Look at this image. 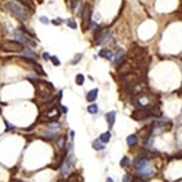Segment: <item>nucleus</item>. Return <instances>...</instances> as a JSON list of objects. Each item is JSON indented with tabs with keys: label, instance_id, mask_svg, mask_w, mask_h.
Listing matches in <instances>:
<instances>
[{
	"label": "nucleus",
	"instance_id": "nucleus-13",
	"mask_svg": "<svg viewBox=\"0 0 182 182\" xmlns=\"http://www.w3.org/2000/svg\"><path fill=\"white\" fill-rule=\"evenodd\" d=\"M124 58H125V52H124V50H119L118 51V54L115 55V60H114V63L115 64H120V62H123L124 61Z\"/></svg>",
	"mask_w": 182,
	"mask_h": 182
},
{
	"label": "nucleus",
	"instance_id": "nucleus-10",
	"mask_svg": "<svg viewBox=\"0 0 182 182\" xmlns=\"http://www.w3.org/2000/svg\"><path fill=\"white\" fill-rule=\"evenodd\" d=\"M146 166H148V160H147L146 158L140 157V158H137V159L135 160V168H136L137 171H140V170H142V169H144Z\"/></svg>",
	"mask_w": 182,
	"mask_h": 182
},
{
	"label": "nucleus",
	"instance_id": "nucleus-19",
	"mask_svg": "<svg viewBox=\"0 0 182 182\" xmlns=\"http://www.w3.org/2000/svg\"><path fill=\"white\" fill-rule=\"evenodd\" d=\"M87 112L91 113V114H96V113L98 112V106L97 104H95V103L87 106Z\"/></svg>",
	"mask_w": 182,
	"mask_h": 182
},
{
	"label": "nucleus",
	"instance_id": "nucleus-21",
	"mask_svg": "<svg viewBox=\"0 0 182 182\" xmlns=\"http://www.w3.org/2000/svg\"><path fill=\"white\" fill-rule=\"evenodd\" d=\"M129 164H130V159H129L127 157H123L122 160H120V166H122V168H125Z\"/></svg>",
	"mask_w": 182,
	"mask_h": 182
},
{
	"label": "nucleus",
	"instance_id": "nucleus-8",
	"mask_svg": "<svg viewBox=\"0 0 182 182\" xmlns=\"http://www.w3.org/2000/svg\"><path fill=\"white\" fill-rule=\"evenodd\" d=\"M108 35H109V32H108V29H98V33L97 35H96V45H101V44H103V42H107V38H108Z\"/></svg>",
	"mask_w": 182,
	"mask_h": 182
},
{
	"label": "nucleus",
	"instance_id": "nucleus-18",
	"mask_svg": "<svg viewBox=\"0 0 182 182\" xmlns=\"http://www.w3.org/2000/svg\"><path fill=\"white\" fill-rule=\"evenodd\" d=\"M92 147L95 148V149H97V151H102V149H104V146H103V142H101L100 141H94V143H92Z\"/></svg>",
	"mask_w": 182,
	"mask_h": 182
},
{
	"label": "nucleus",
	"instance_id": "nucleus-2",
	"mask_svg": "<svg viewBox=\"0 0 182 182\" xmlns=\"http://www.w3.org/2000/svg\"><path fill=\"white\" fill-rule=\"evenodd\" d=\"M37 83H38V96H39V98L51 96V92L54 91L52 85L46 83V82H40V80H37Z\"/></svg>",
	"mask_w": 182,
	"mask_h": 182
},
{
	"label": "nucleus",
	"instance_id": "nucleus-29",
	"mask_svg": "<svg viewBox=\"0 0 182 182\" xmlns=\"http://www.w3.org/2000/svg\"><path fill=\"white\" fill-rule=\"evenodd\" d=\"M20 2H21V4H23V5H24V6H27V7H28V6H30V5H32V2H30V0H20Z\"/></svg>",
	"mask_w": 182,
	"mask_h": 182
},
{
	"label": "nucleus",
	"instance_id": "nucleus-4",
	"mask_svg": "<svg viewBox=\"0 0 182 182\" xmlns=\"http://www.w3.org/2000/svg\"><path fill=\"white\" fill-rule=\"evenodd\" d=\"M91 14H92V9L90 4H86L83 10H82V16H83V27L85 29L87 28L91 23Z\"/></svg>",
	"mask_w": 182,
	"mask_h": 182
},
{
	"label": "nucleus",
	"instance_id": "nucleus-24",
	"mask_svg": "<svg viewBox=\"0 0 182 182\" xmlns=\"http://www.w3.org/2000/svg\"><path fill=\"white\" fill-rule=\"evenodd\" d=\"M82 57H83V54H78V55H75L74 60L72 61V64H77L78 62H80V61H82Z\"/></svg>",
	"mask_w": 182,
	"mask_h": 182
},
{
	"label": "nucleus",
	"instance_id": "nucleus-15",
	"mask_svg": "<svg viewBox=\"0 0 182 182\" xmlns=\"http://www.w3.org/2000/svg\"><path fill=\"white\" fill-rule=\"evenodd\" d=\"M151 175H152V169L149 166H146L144 169L139 171V176H141V177H149Z\"/></svg>",
	"mask_w": 182,
	"mask_h": 182
},
{
	"label": "nucleus",
	"instance_id": "nucleus-36",
	"mask_svg": "<svg viewBox=\"0 0 182 182\" xmlns=\"http://www.w3.org/2000/svg\"><path fill=\"white\" fill-rule=\"evenodd\" d=\"M106 182H114V181H113V180L111 179V177H108V179H107V181H106Z\"/></svg>",
	"mask_w": 182,
	"mask_h": 182
},
{
	"label": "nucleus",
	"instance_id": "nucleus-1",
	"mask_svg": "<svg viewBox=\"0 0 182 182\" xmlns=\"http://www.w3.org/2000/svg\"><path fill=\"white\" fill-rule=\"evenodd\" d=\"M6 6H7L9 11L12 12V14H14L16 17H18L20 20H22V21H27V20L29 18L30 12H29L28 7L24 6L23 4L17 2V1H9V2L6 4Z\"/></svg>",
	"mask_w": 182,
	"mask_h": 182
},
{
	"label": "nucleus",
	"instance_id": "nucleus-5",
	"mask_svg": "<svg viewBox=\"0 0 182 182\" xmlns=\"http://www.w3.org/2000/svg\"><path fill=\"white\" fill-rule=\"evenodd\" d=\"M15 38L17 39V42L23 44V45H29V46H35V42H33L30 38H29L27 34H24L22 30L17 29L15 32Z\"/></svg>",
	"mask_w": 182,
	"mask_h": 182
},
{
	"label": "nucleus",
	"instance_id": "nucleus-25",
	"mask_svg": "<svg viewBox=\"0 0 182 182\" xmlns=\"http://www.w3.org/2000/svg\"><path fill=\"white\" fill-rule=\"evenodd\" d=\"M50 61L54 63V66H60V64H61V61L58 60V57L57 56H51Z\"/></svg>",
	"mask_w": 182,
	"mask_h": 182
},
{
	"label": "nucleus",
	"instance_id": "nucleus-34",
	"mask_svg": "<svg viewBox=\"0 0 182 182\" xmlns=\"http://www.w3.org/2000/svg\"><path fill=\"white\" fill-rule=\"evenodd\" d=\"M61 108H62V112H63V113H66V112H67V111H68L66 106H61Z\"/></svg>",
	"mask_w": 182,
	"mask_h": 182
},
{
	"label": "nucleus",
	"instance_id": "nucleus-3",
	"mask_svg": "<svg viewBox=\"0 0 182 182\" xmlns=\"http://www.w3.org/2000/svg\"><path fill=\"white\" fill-rule=\"evenodd\" d=\"M0 49L4 51H11V52H17L22 51L24 49V45L18 42H5L0 45Z\"/></svg>",
	"mask_w": 182,
	"mask_h": 182
},
{
	"label": "nucleus",
	"instance_id": "nucleus-11",
	"mask_svg": "<svg viewBox=\"0 0 182 182\" xmlns=\"http://www.w3.org/2000/svg\"><path fill=\"white\" fill-rule=\"evenodd\" d=\"M115 117H117V113L112 111V112L107 113V115H106V119H107V122H108V125L109 127L112 129L113 125H114V122H115Z\"/></svg>",
	"mask_w": 182,
	"mask_h": 182
},
{
	"label": "nucleus",
	"instance_id": "nucleus-28",
	"mask_svg": "<svg viewBox=\"0 0 182 182\" xmlns=\"http://www.w3.org/2000/svg\"><path fill=\"white\" fill-rule=\"evenodd\" d=\"M52 23H54V24H55V26H61V24H62V23H63V20H62V18H60V17H58V18H55V20H54V21H52Z\"/></svg>",
	"mask_w": 182,
	"mask_h": 182
},
{
	"label": "nucleus",
	"instance_id": "nucleus-12",
	"mask_svg": "<svg viewBox=\"0 0 182 182\" xmlns=\"http://www.w3.org/2000/svg\"><path fill=\"white\" fill-rule=\"evenodd\" d=\"M97 95H98V89H92L91 91H89V92H87V95H86V100H87L89 102H94V101L97 98Z\"/></svg>",
	"mask_w": 182,
	"mask_h": 182
},
{
	"label": "nucleus",
	"instance_id": "nucleus-6",
	"mask_svg": "<svg viewBox=\"0 0 182 182\" xmlns=\"http://www.w3.org/2000/svg\"><path fill=\"white\" fill-rule=\"evenodd\" d=\"M153 115V112L143 108V109H136L135 112L132 113V118L136 119V120H143V119H147L149 117Z\"/></svg>",
	"mask_w": 182,
	"mask_h": 182
},
{
	"label": "nucleus",
	"instance_id": "nucleus-32",
	"mask_svg": "<svg viewBox=\"0 0 182 182\" xmlns=\"http://www.w3.org/2000/svg\"><path fill=\"white\" fill-rule=\"evenodd\" d=\"M134 182H146L143 180V177H141V176H136L135 179H134Z\"/></svg>",
	"mask_w": 182,
	"mask_h": 182
},
{
	"label": "nucleus",
	"instance_id": "nucleus-31",
	"mask_svg": "<svg viewBox=\"0 0 182 182\" xmlns=\"http://www.w3.org/2000/svg\"><path fill=\"white\" fill-rule=\"evenodd\" d=\"M42 58H44L45 61H49V60L51 58V56H50V54H47V52H44V54H42Z\"/></svg>",
	"mask_w": 182,
	"mask_h": 182
},
{
	"label": "nucleus",
	"instance_id": "nucleus-33",
	"mask_svg": "<svg viewBox=\"0 0 182 182\" xmlns=\"http://www.w3.org/2000/svg\"><path fill=\"white\" fill-rule=\"evenodd\" d=\"M123 182H130V175L125 174V175L123 176Z\"/></svg>",
	"mask_w": 182,
	"mask_h": 182
},
{
	"label": "nucleus",
	"instance_id": "nucleus-16",
	"mask_svg": "<svg viewBox=\"0 0 182 182\" xmlns=\"http://www.w3.org/2000/svg\"><path fill=\"white\" fill-rule=\"evenodd\" d=\"M126 142H127V144H129L130 147L136 146V143H137V136H136V135H130V136H127Z\"/></svg>",
	"mask_w": 182,
	"mask_h": 182
},
{
	"label": "nucleus",
	"instance_id": "nucleus-35",
	"mask_svg": "<svg viewBox=\"0 0 182 182\" xmlns=\"http://www.w3.org/2000/svg\"><path fill=\"white\" fill-rule=\"evenodd\" d=\"M70 137L74 139V131H70Z\"/></svg>",
	"mask_w": 182,
	"mask_h": 182
},
{
	"label": "nucleus",
	"instance_id": "nucleus-30",
	"mask_svg": "<svg viewBox=\"0 0 182 182\" xmlns=\"http://www.w3.org/2000/svg\"><path fill=\"white\" fill-rule=\"evenodd\" d=\"M58 126H60L58 123H52V122H51V123L49 124V127H50V129H56V127H58Z\"/></svg>",
	"mask_w": 182,
	"mask_h": 182
},
{
	"label": "nucleus",
	"instance_id": "nucleus-20",
	"mask_svg": "<svg viewBox=\"0 0 182 182\" xmlns=\"http://www.w3.org/2000/svg\"><path fill=\"white\" fill-rule=\"evenodd\" d=\"M84 80H85V78L83 74H78V75L75 77V83L78 85H83L84 84Z\"/></svg>",
	"mask_w": 182,
	"mask_h": 182
},
{
	"label": "nucleus",
	"instance_id": "nucleus-17",
	"mask_svg": "<svg viewBox=\"0 0 182 182\" xmlns=\"http://www.w3.org/2000/svg\"><path fill=\"white\" fill-rule=\"evenodd\" d=\"M100 140H101V142H103V143H107V142H109V140H111V132H109V131H107V132H103V134L101 135Z\"/></svg>",
	"mask_w": 182,
	"mask_h": 182
},
{
	"label": "nucleus",
	"instance_id": "nucleus-9",
	"mask_svg": "<svg viewBox=\"0 0 182 182\" xmlns=\"http://www.w3.org/2000/svg\"><path fill=\"white\" fill-rule=\"evenodd\" d=\"M21 54H22L23 58L32 60V61H35V60H38V55H37L34 51H32L29 47H28V49H23V50L21 51Z\"/></svg>",
	"mask_w": 182,
	"mask_h": 182
},
{
	"label": "nucleus",
	"instance_id": "nucleus-27",
	"mask_svg": "<svg viewBox=\"0 0 182 182\" xmlns=\"http://www.w3.org/2000/svg\"><path fill=\"white\" fill-rule=\"evenodd\" d=\"M39 21L42 22V24H49V23H50L49 18H47V17H45V16H40V17H39Z\"/></svg>",
	"mask_w": 182,
	"mask_h": 182
},
{
	"label": "nucleus",
	"instance_id": "nucleus-23",
	"mask_svg": "<svg viewBox=\"0 0 182 182\" xmlns=\"http://www.w3.org/2000/svg\"><path fill=\"white\" fill-rule=\"evenodd\" d=\"M68 1H69V6H70V9H72V10H75L80 0H68Z\"/></svg>",
	"mask_w": 182,
	"mask_h": 182
},
{
	"label": "nucleus",
	"instance_id": "nucleus-22",
	"mask_svg": "<svg viewBox=\"0 0 182 182\" xmlns=\"http://www.w3.org/2000/svg\"><path fill=\"white\" fill-rule=\"evenodd\" d=\"M67 26L69 27V28H72V29H77V23H75V21L73 20V18H68L67 21Z\"/></svg>",
	"mask_w": 182,
	"mask_h": 182
},
{
	"label": "nucleus",
	"instance_id": "nucleus-14",
	"mask_svg": "<svg viewBox=\"0 0 182 182\" xmlns=\"http://www.w3.org/2000/svg\"><path fill=\"white\" fill-rule=\"evenodd\" d=\"M98 55L101 57H103V58H107V60H112L113 58V52L111 50H107V49H102Z\"/></svg>",
	"mask_w": 182,
	"mask_h": 182
},
{
	"label": "nucleus",
	"instance_id": "nucleus-7",
	"mask_svg": "<svg viewBox=\"0 0 182 182\" xmlns=\"http://www.w3.org/2000/svg\"><path fill=\"white\" fill-rule=\"evenodd\" d=\"M72 164H73V155H70L69 154V155L64 159V162H63V164H62V166H61V175H62V176H67V174H68V171H69Z\"/></svg>",
	"mask_w": 182,
	"mask_h": 182
},
{
	"label": "nucleus",
	"instance_id": "nucleus-26",
	"mask_svg": "<svg viewBox=\"0 0 182 182\" xmlns=\"http://www.w3.org/2000/svg\"><path fill=\"white\" fill-rule=\"evenodd\" d=\"M64 140H66V139H64V136H61V137H60V140L57 141V146H58L60 148H62V147L64 146Z\"/></svg>",
	"mask_w": 182,
	"mask_h": 182
}]
</instances>
